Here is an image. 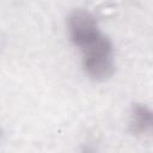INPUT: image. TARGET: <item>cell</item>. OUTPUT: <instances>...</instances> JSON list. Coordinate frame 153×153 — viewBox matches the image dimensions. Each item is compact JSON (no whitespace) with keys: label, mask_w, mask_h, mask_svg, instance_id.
<instances>
[{"label":"cell","mask_w":153,"mask_h":153,"mask_svg":"<svg viewBox=\"0 0 153 153\" xmlns=\"http://www.w3.org/2000/svg\"><path fill=\"white\" fill-rule=\"evenodd\" d=\"M82 68L88 78L94 81H105L115 72L114 44L102 33L96 41L81 49Z\"/></svg>","instance_id":"obj_1"},{"label":"cell","mask_w":153,"mask_h":153,"mask_svg":"<svg viewBox=\"0 0 153 153\" xmlns=\"http://www.w3.org/2000/svg\"><path fill=\"white\" fill-rule=\"evenodd\" d=\"M80 153H98V149L92 145H85L80 149Z\"/></svg>","instance_id":"obj_4"},{"label":"cell","mask_w":153,"mask_h":153,"mask_svg":"<svg viewBox=\"0 0 153 153\" xmlns=\"http://www.w3.org/2000/svg\"><path fill=\"white\" fill-rule=\"evenodd\" d=\"M153 127V112L143 103H134L129 115V129L135 135L149 134Z\"/></svg>","instance_id":"obj_3"},{"label":"cell","mask_w":153,"mask_h":153,"mask_svg":"<svg viewBox=\"0 0 153 153\" xmlns=\"http://www.w3.org/2000/svg\"><path fill=\"white\" fill-rule=\"evenodd\" d=\"M2 137H4V130H2V128L0 127V141L2 140Z\"/></svg>","instance_id":"obj_5"},{"label":"cell","mask_w":153,"mask_h":153,"mask_svg":"<svg viewBox=\"0 0 153 153\" xmlns=\"http://www.w3.org/2000/svg\"><path fill=\"white\" fill-rule=\"evenodd\" d=\"M67 31L71 42L80 50L103 33L99 29L97 18L85 8H75L68 14Z\"/></svg>","instance_id":"obj_2"}]
</instances>
